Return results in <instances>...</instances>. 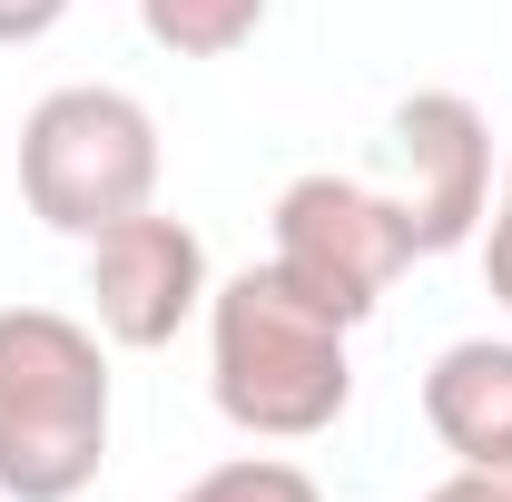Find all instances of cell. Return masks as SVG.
<instances>
[{
    "label": "cell",
    "instance_id": "obj_7",
    "mask_svg": "<svg viewBox=\"0 0 512 502\" xmlns=\"http://www.w3.org/2000/svg\"><path fill=\"white\" fill-rule=\"evenodd\" d=\"M424 424L453 463H512V345L503 335H463L424 375Z\"/></svg>",
    "mask_w": 512,
    "mask_h": 502
},
{
    "label": "cell",
    "instance_id": "obj_5",
    "mask_svg": "<svg viewBox=\"0 0 512 502\" xmlns=\"http://www.w3.org/2000/svg\"><path fill=\"white\" fill-rule=\"evenodd\" d=\"M197 306H207V247H197L188 217L138 207V217H119V227L89 237V315H99L109 345L158 355Z\"/></svg>",
    "mask_w": 512,
    "mask_h": 502
},
{
    "label": "cell",
    "instance_id": "obj_1",
    "mask_svg": "<svg viewBox=\"0 0 512 502\" xmlns=\"http://www.w3.org/2000/svg\"><path fill=\"white\" fill-rule=\"evenodd\" d=\"M355 325L306 306L276 266H247L227 286H207V394L217 414L256 443H316L355 404Z\"/></svg>",
    "mask_w": 512,
    "mask_h": 502
},
{
    "label": "cell",
    "instance_id": "obj_4",
    "mask_svg": "<svg viewBox=\"0 0 512 502\" xmlns=\"http://www.w3.org/2000/svg\"><path fill=\"white\" fill-rule=\"evenodd\" d=\"M266 266H276L306 306H325L335 325H365V315L384 306V286L414 266L404 197L316 168V178H296V188L276 197V247H266Z\"/></svg>",
    "mask_w": 512,
    "mask_h": 502
},
{
    "label": "cell",
    "instance_id": "obj_8",
    "mask_svg": "<svg viewBox=\"0 0 512 502\" xmlns=\"http://www.w3.org/2000/svg\"><path fill=\"white\" fill-rule=\"evenodd\" d=\"M138 30L168 60H227L266 30V0H138Z\"/></svg>",
    "mask_w": 512,
    "mask_h": 502
},
{
    "label": "cell",
    "instance_id": "obj_2",
    "mask_svg": "<svg viewBox=\"0 0 512 502\" xmlns=\"http://www.w3.org/2000/svg\"><path fill=\"white\" fill-rule=\"evenodd\" d=\"M109 463V335L60 306H0V493L79 502Z\"/></svg>",
    "mask_w": 512,
    "mask_h": 502
},
{
    "label": "cell",
    "instance_id": "obj_10",
    "mask_svg": "<svg viewBox=\"0 0 512 502\" xmlns=\"http://www.w3.org/2000/svg\"><path fill=\"white\" fill-rule=\"evenodd\" d=\"M483 286H493V306L512 315V158H503V207H493V227H483Z\"/></svg>",
    "mask_w": 512,
    "mask_h": 502
},
{
    "label": "cell",
    "instance_id": "obj_9",
    "mask_svg": "<svg viewBox=\"0 0 512 502\" xmlns=\"http://www.w3.org/2000/svg\"><path fill=\"white\" fill-rule=\"evenodd\" d=\"M178 502H325V493H316V473L286 463V453H237V463L197 473Z\"/></svg>",
    "mask_w": 512,
    "mask_h": 502
},
{
    "label": "cell",
    "instance_id": "obj_11",
    "mask_svg": "<svg viewBox=\"0 0 512 502\" xmlns=\"http://www.w3.org/2000/svg\"><path fill=\"white\" fill-rule=\"evenodd\" d=\"M69 20V0H0V50H30Z\"/></svg>",
    "mask_w": 512,
    "mask_h": 502
},
{
    "label": "cell",
    "instance_id": "obj_12",
    "mask_svg": "<svg viewBox=\"0 0 512 502\" xmlns=\"http://www.w3.org/2000/svg\"><path fill=\"white\" fill-rule=\"evenodd\" d=\"M424 502H512V463H453V483H434Z\"/></svg>",
    "mask_w": 512,
    "mask_h": 502
},
{
    "label": "cell",
    "instance_id": "obj_6",
    "mask_svg": "<svg viewBox=\"0 0 512 502\" xmlns=\"http://www.w3.org/2000/svg\"><path fill=\"white\" fill-rule=\"evenodd\" d=\"M394 158H404V227L414 256H453L493 217V128L463 89H414L394 109Z\"/></svg>",
    "mask_w": 512,
    "mask_h": 502
},
{
    "label": "cell",
    "instance_id": "obj_3",
    "mask_svg": "<svg viewBox=\"0 0 512 502\" xmlns=\"http://www.w3.org/2000/svg\"><path fill=\"white\" fill-rule=\"evenodd\" d=\"M158 168L168 148H158L148 99H128L109 79H69L20 119V197L60 237H99L138 207H158Z\"/></svg>",
    "mask_w": 512,
    "mask_h": 502
}]
</instances>
